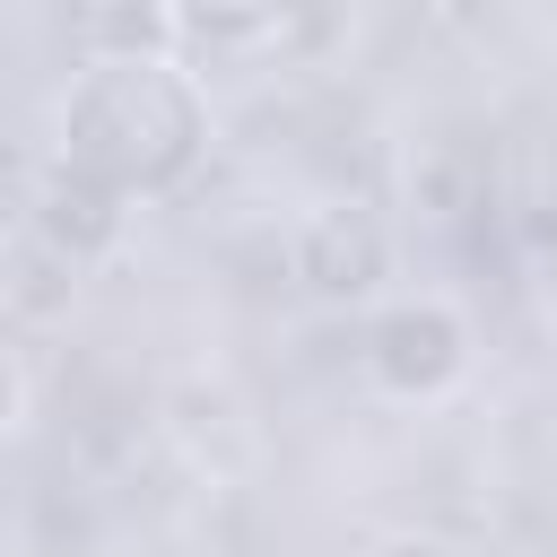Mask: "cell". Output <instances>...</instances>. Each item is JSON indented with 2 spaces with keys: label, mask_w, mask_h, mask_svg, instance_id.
Masks as SVG:
<instances>
[{
  "label": "cell",
  "mask_w": 557,
  "mask_h": 557,
  "mask_svg": "<svg viewBox=\"0 0 557 557\" xmlns=\"http://www.w3.org/2000/svg\"><path fill=\"white\" fill-rule=\"evenodd\" d=\"M470 357H479V331L470 313L444 296V287H400V296H374L366 331H357V366L383 400H444L470 383Z\"/></svg>",
  "instance_id": "7a4b0ae2"
},
{
  "label": "cell",
  "mask_w": 557,
  "mask_h": 557,
  "mask_svg": "<svg viewBox=\"0 0 557 557\" xmlns=\"http://www.w3.org/2000/svg\"><path fill=\"white\" fill-rule=\"evenodd\" d=\"M209 131H218V113L183 52L104 44V52L70 61V78L52 87L44 165L113 191L122 209H157L209 165Z\"/></svg>",
  "instance_id": "6da1fadb"
},
{
  "label": "cell",
  "mask_w": 557,
  "mask_h": 557,
  "mask_svg": "<svg viewBox=\"0 0 557 557\" xmlns=\"http://www.w3.org/2000/svg\"><path fill=\"white\" fill-rule=\"evenodd\" d=\"M17 226H26V235H44L52 252H70V261L87 270V261H104V252L122 244L131 209H122L113 191H96V183L61 174V165H35V183H26V209H17Z\"/></svg>",
  "instance_id": "277c9868"
},
{
  "label": "cell",
  "mask_w": 557,
  "mask_h": 557,
  "mask_svg": "<svg viewBox=\"0 0 557 557\" xmlns=\"http://www.w3.org/2000/svg\"><path fill=\"white\" fill-rule=\"evenodd\" d=\"M366 557H470L461 540H444V531H383Z\"/></svg>",
  "instance_id": "52a82bcc"
},
{
  "label": "cell",
  "mask_w": 557,
  "mask_h": 557,
  "mask_svg": "<svg viewBox=\"0 0 557 557\" xmlns=\"http://www.w3.org/2000/svg\"><path fill=\"white\" fill-rule=\"evenodd\" d=\"M479 200H487V165H479V148H461L453 131L409 148V209H418V218L453 226V218H470Z\"/></svg>",
  "instance_id": "8992f818"
},
{
  "label": "cell",
  "mask_w": 557,
  "mask_h": 557,
  "mask_svg": "<svg viewBox=\"0 0 557 557\" xmlns=\"http://www.w3.org/2000/svg\"><path fill=\"white\" fill-rule=\"evenodd\" d=\"M487 9H496V0H426V17H435V26H453V35L487 26Z\"/></svg>",
  "instance_id": "ba28073f"
},
{
  "label": "cell",
  "mask_w": 557,
  "mask_h": 557,
  "mask_svg": "<svg viewBox=\"0 0 557 557\" xmlns=\"http://www.w3.org/2000/svg\"><path fill=\"white\" fill-rule=\"evenodd\" d=\"M287 278L313 305H374L383 278H392V226L366 200H322L287 235Z\"/></svg>",
  "instance_id": "3957f363"
},
{
  "label": "cell",
  "mask_w": 557,
  "mask_h": 557,
  "mask_svg": "<svg viewBox=\"0 0 557 557\" xmlns=\"http://www.w3.org/2000/svg\"><path fill=\"white\" fill-rule=\"evenodd\" d=\"M322 0H148V17L191 52H287Z\"/></svg>",
  "instance_id": "5b68a950"
}]
</instances>
